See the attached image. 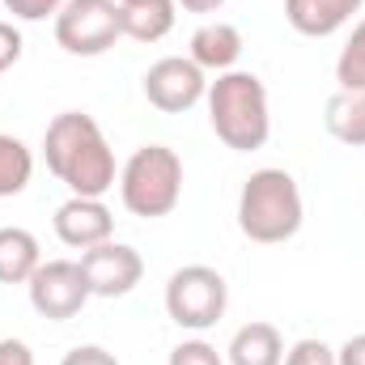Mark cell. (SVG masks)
I'll use <instances>...</instances> for the list:
<instances>
[{
    "label": "cell",
    "instance_id": "obj_24",
    "mask_svg": "<svg viewBox=\"0 0 365 365\" xmlns=\"http://www.w3.org/2000/svg\"><path fill=\"white\" fill-rule=\"evenodd\" d=\"M0 365H34V353L26 340H0Z\"/></svg>",
    "mask_w": 365,
    "mask_h": 365
},
{
    "label": "cell",
    "instance_id": "obj_1",
    "mask_svg": "<svg viewBox=\"0 0 365 365\" xmlns=\"http://www.w3.org/2000/svg\"><path fill=\"white\" fill-rule=\"evenodd\" d=\"M47 170L64 182L73 195L102 200L115 187V149L102 136L98 119L86 110H60L43 132Z\"/></svg>",
    "mask_w": 365,
    "mask_h": 365
},
{
    "label": "cell",
    "instance_id": "obj_21",
    "mask_svg": "<svg viewBox=\"0 0 365 365\" xmlns=\"http://www.w3.org/2000/svg\"><path fill=\"white\" fill-rule=\"evenodd\" d=\"M64 0H4V9L17 17V21H47L60 13Z\"/></svg>",
    "mask_w": 365,
    "mask_h": 365
},
{
    "label": "cell",
    "instance_id": "obj_23",
    "mask_svg": "<svg viewBox=\"0 0 365 365\" xmlns=\"http://www.w3.org/2000/svg\"><path fill=\"white\" fill-rule=\"evenodd\" d=\"M60 365H119L115 353H106L102 344H77V349H68L64 353V361Z\"/></svg>",
    "mask_w": 365,
    "mask_h": 365
},
{
    "label": "cell",
    "instance_id": "obj_10",
    "mask_svg": "<svg viewBox=\"0 0 365 365\" xmlns=\"http://www.w3.org/2000/svg\"><path fill=\"white\" fill-rule=\"evenodd\" d=\"M56 238L73 251H90L98 242H110L115 238V212L90 200V195H68L60 208H56Z\"/></svg>",
    "mask_w": 365,
    "mask_h": 365
},
{
    "label": "cell",
    "instance_id": "obj_8",
    "mask_svg": "<svg viewBox=\"0 0 365 365\" xmlns=\"http://www.w3.org/2000/svg\"><path fill=\"white\" fill-rule=\"evenodd\" d=\"M204 93H208V77L191 56H162L145 73V98L166 115L191 110L195 102H204Z\"/></svg>",
    "mask_w": 365,
    "mask_h": 365
},
{
    "label": "cell",
    "instance_id": "obj_11",
    "mask_svg": "<svg viewBox=\"0 0 365 365\" xmlns=\"http://www.w3.org/2000/svg\"><path fill=\"white\" fill-rule=\"evenodd\" d=\"M365 0H284V21L306 38H331L344 30Z\"/></svg>",
    "mask_w": 365,
    "mask_h": 365
},
{
    "label": "cell",
    "instance_id": "obj_12",
    "mask_svg": "<svg viewBox=\"0 0 365 365\" xmlns=\"http://www.w3.org/2000/svg\"><path fill=\"white\" fill-rule=\"evenodd\" d=\"M242 30L234 21H204L195 34H191V60L204 68V73H230L238 60H242Z\"/></svg>",
    "mask_w": 365,
    "mask_h": 365
},
{
    "label": "cell",
    "instance_id": "obj_14",
    "mask_svg": "<svg viewBox=\"0 0 365 365\" xmlns=\"http://www.w3.org/2000/svg\"><path fill=\"white\" fill-rule=\"evenodd\" d=\"M225 353H230V365H284V336L272 323L255 319L234 331Z\"/></svg>",
    "mask_w": 365,
    "mask_h": 365
},
{
    "label": "cell",
    "instance_id": "obj_19",
    "mask_svg": "<svg viewBox=\"0 0 365 365\" xmlns=\"http://www.w3.org/2000/svg\"><path fill=\"white\" fill-rule=\"evenodd\" d=\"M284 365H336V349L314 340V336H306L293 349H284Z\"/></svg>",
    "mask_w": 365,
    "mask_h": 365
},
{
    "label": "cell",
    "instance_id": "obj_25",
    "mask_svg": "<svg viewBox=\"0 0 365 365\" xmlns=\"http://www.w3.org/2000/svg\"><path fill=\"white\" fill-rule=\"evenodd\" d=\"M336 365H365V331L361 336H349V340L336 349Z\"/></svg>",
    "mask_w": 365,
    "mask_h": 365
},
{
    "label": "cell",
    "instance_id": "obj_6",
    "mask_svg": "<svg viewBox=\"0 0 365 365\" xmlns=\"http://www.w3.org/2000/svg\"><path fill=\"white\" fill-rule=\"evenodd\" d=\"M115 38H123L119 26V0H64L56 13V43L68 56H106L115 47Z\"/></svg>",
    "mask_w": 365,
    "mask_h": 365
},
{
    "label": "cell",
    "instance_id": "obj_3",
    "mask_svg": "<svg viewBox=\"0 0 365 365\" xmlns=\"http://www.w3.org/2000/svg\"><path fill=\"white\" fill-rule=\"evenodd\" d=\"M306 221V204H302V187L289 170L280 166H264L238 191V230L259 242V247H276L289 242Z\"/></svg>",
    "mask_w": 365,
    "mask_h": 365
},
{
    "label": "cell",
    "instance_id": "obj_4",
    "mask_svg": "<svg viewBox=\"0 0 365 365\" xmlns=\"http://www.w3.org/2000/svg\"><path fill=\"white\" fill-rule=\"evenodd\" d=\"M119 200L132 217H170L182 200V158L170 145H140L119 170Z\"/></svg>",
    "mask_w": 365,
    "mask_h": 365
},
{
    "label": "cell",
    "instance_id": "obj_15",
    "mask_svg": "<svg viewBox=\"0 0 365 365\" xmlns=\"http://www.w3.org/2000/svg\"><path fill=\"white\" fill-rule=\"evenodd\" d=\"M38 264V238L21 225H0V284H26Z\"/></svg>",
    "mask_w": 365,
    "mask_h": 365
},
{
    "label": "cell",
    "instance_id": "obj_17",
    "mask_svg": "<svg viewBox=\"0 0 365 365\" xmlns=\"http://www.w3.org/2000/svg\"><path fill=\"white\" fill-rule=\"evenodd\" d=\"M30 179H34V153L17 136L0 132V200L21 195L30 187Z\"/></svg>",
    "mask_w": 365,
    "mask_h": 365
},
{
    "label": "cell",
    "instance_id": "obj_18",
    "mask_svg": "<svg viewBox=\"0 0 365 365\" xmlns=\"http://www.w3.org/2000/svg\"><path fill=\"white\" fill-rule=\"evenodd\" d=\"M336 81H340V90H361L365 86V17L353 26L344 51L336 60Z\"/></svg>",
    "mask_w": 365,
    "mask_h": 365
},
{
    "label": "cell",
    "instance_id": "obj_26",
    "mask_svg": "<svg viewBox=\"0 0 365 365\" xmlns=\"http://www.w3.org/2000/svg\"><path fill=\"white\" fill-rule=\"evenodd\" d=\"M175 4H182L187 13H217L225 0H175Z\"/></svg>",
    "mask_w": 365,
    "mask_h": 365
},
{
    "label": "cell",
    "instance_id": "obj_20",
    "mask_svg": "<svg viewBox=\"0 0 365 365\" xmlns=\"http://www.w3.org/2000/svg\"><path fill=\"white\" fill-rule=\"evenodd\" d=\"M166 365H225V357L208 344V340H182L170 349Z\"/></svg>",
    "mask_w": 365,
    "mask_h": 365
},
{
    "label": "cell",
    "instance_id": "obj_7",
    "mask_svg": "<svg viewBox=\"0 0 365 365\" xmlns=\"http://www.w3.org/2000/svg\"><path fill=\"white\" fill-rule=\"evenodd\" d=\"M26 289H30V306L51 323L77 319L86 310V302L93 297L90 280L81 272V259H43L34 268V276L26 280Z\"/></svg>",
    "mask_w": 365,
    "mask_h": 365
},
{
    "label": "cell",
    "instance_id": "obj_16",
    "mask_svg": "<svg viewBox=\"0 0 365 365\" xmlns=\"http://www.w3.org/2000/svg\"><path fill=\"white\" fill-rule=\"evenodd\" d=\"M323 123L327 132L349 145V149H365V86L361 90H336L323 106Z\"/></svg>",
    "mask_w": 365,
    "mask_h": 365
},
{
    "label": "cell",
    "instance_id": "obj_2",
    "mask_svg": "<svg viewBox=\"0 0 365 365\" xmlns=\"http://www.w3.org/2000/svg\"><path fill=\"white\" fill-rule=\"evenodd\" d=\"M204 102H208V123L225 149L255 153L268 145L272 106H268V86L255 73H242V68L217 73V81H208Z\"/></svg>",
    "mask_w": 365,
    "mask_h": 365
},
{
    "label": "cell",
    "instance_id": "obj_9",
    "mask_svg": "<svg viewBox=\"0 0 365 365\" xmlns=\"http://www.w3.org/2000/svg\"><path fill=\"white\" fill-rule=\"evenodd\" d=\"M81 272L90 280L93 297H128L145 276V259L136 247L110 238V242H98L90 251H81Z\"/></svg>",
    "mask_w": 365,
    "mask_h": 365
},
{
    "label": "cell",
    "instance_id": "obj_13",
    "mask_svg": "<svg viewBox=\"0 0 365 365\" xmlns=\"http://www.w3.org/2000/svg\"><path fill=\"white\" fill-rule=\"evenodd\" d=\"M175 0H119V26L136 43H162L175 30Z\"/></svg>",
    "mask_w": 365,
    "mask_h": 365
},
{
    "label": "cell",
    "instance_id": "obj_5",
    "mask_svg": "<svg viewBox=\"0 0 365 365\" xmlns=\"http://www.w3.org/2000/svg\"><path fill=\"white\" fill-rule=\"evenodd\" d=\"M230 306V284L225 276L208 264H187L166 280V314L187 331H208L221 323Z\"/></svg>",
    "mask_w": 365,
    "mask_h": 365
},
{
    "label": "cell",
    "instance_id": "obj_22",
    "mask_svg": "<svg viewBox=\"0 0 365 365\" xmlns=\"http://www.w3.org/2000/svg\"><path fill=\"white\" fill-rule=\"evenodd\" d=\"M21 47H26V43H21V30H17L13 21H0V73L21 60Z\"/></svg>",
    "mask_w": 365,
    "mask_h": 365
}]
</instances>
